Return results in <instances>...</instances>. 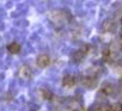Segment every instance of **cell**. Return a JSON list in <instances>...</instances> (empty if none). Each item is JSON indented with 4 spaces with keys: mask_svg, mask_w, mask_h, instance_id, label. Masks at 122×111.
I'll use <instances>...</instances> for the list:
<instances>
[{
    "mask_svg": "<svg viewBox=\"0 0 122 111\" xmlns=\"http://www.w3.org/2000/svg\"><path fill=\"white\" fill-rule=\"evenodd\" d=\"M102 92H103L104 94H111V93L114 92V87H112V85H110V84H107L105 86H103V88H102Z\"/></svg>",
    "mask_w": 122,
    "mask_h": 111,
    "instance_id": "8",
    "label": "cell"
},
{
    "mask_svg": "<svg viewBox=\"0 0 122 111\" xmlns=\"http://www.w3.org/2000/svg\"><path fill=\"white\" fill-rule=\"evenodd\" d=\"M86 51H87L86 47H85V48H81V49H79L78 51H76V53L73 54V60H74L76 62H79V61H81V60L84 59V56H85Z\"/></svg>",
    "mask_w": 122,
    "mask_h": 111,
    "instance_id": "4",
    "label": "cell"
},
{
    "mask_svg": "<svg viewBox=\"0 0 122 111\" xmlns=\"http://www.w3.org/2000/svg\"><path fill=\"white\" fill-rule=\"evenodd\" d=\"M42 96H43V98L47 99V100L51 99V97H53V94H51V92H50L49 90H43V91H42Z\"/></svg>",
    "mask_w": 122,
    "mask_h": 111,
    "instance_id": "9",
    "label": "cell"
},
{
    "mask_svg": "<svg viewBox=\"0 0 122 111\" xmlns=\"http://www.w3.org/2000/svg\"><path fill=\"white\" fill-rule=\"evenodd\" d=\"M121 36H122V31H121Z\"/></svg>",
    "mask_w": 122,
    "mask_h": 111,
    "instance_id": "11",
    "label": "cell"
},
{
    "mask_svg": "<svg viewBox=\"0 0 122 111\" xmlns=\"http://www.w3.org/2000/svg\"><path fill=\"white\" fill-rule=\"evenodd\" d=\"M36 63H37V66H38V67H41V68H44V67H47V66L50 63V59H49V56H48V55H46V54H42V55H40V56L37 58V61H36Z\"/></svg>",
    "mask_w": 122,
    "mask_h": 111,
    "instance_id": "3",
    "label": "cell"
},
{
    "mask_svg": "<svg viewBox=\"0 0 122 111\" xmlns=\"http://www.w3.org/2000/svg\"><path fill=\"white\" fill-rule=\"evenodd\" d=\"M48 17H49L50 22L56 24L57 26L62 25L65 23V20H66V14L62 11H53V12H50L48 14Z\"/></svg>",
    "mask_w": 122,
    "mask_h": 111,
    "instance_id": "1",
    "label": "cell"
},
{
    "mask_svg": "<svg viewBox=\"0 0 122 111\" xmlns=\"http://www.w3.org/2000/svg\"><path fill=\"white\" fill-rule=\"evenodd\" d=\"M112 26H114V24H112V22L110 19L104 20V23H103V30L104 31H110L112 29Z\"/></svg>",
    "mask_w": 122,
    "mask_h": 111,
    "instance_id": "7",
    "label": "cell"
},
{
    "mask_svg": "<svg viewBox=\"0 0 122 111\" xmlns=\"http://www.w3.org/2000/svg\"><path fill=\"white\" fill-rule=\"evenodd\" d=\"M62 85H64L65 87H72V86H74V85H76V78L72 77V75H66V77H64V79H62Z\"/></svg>",
    "mask_w": 122,
    "mask_h": 111,
    "instance_id": "5",
    "label": "cell"
},
{
    "mask_svg": "<svg viewBox=\"0 0 122 111\" xmlns=\"http://www.w3.org/2000/svg\"><path fill=\"white\" fill-rule=\"evenodd\" d=\"M31 75H32V72H31L30 67L26 66V65L22 66L19 68V71H18V77L20 79H23V80H29L31 78Z\"/></svg>",
    "mask_w": 122,
    "mask_h": 111,
    "instance_id": "2",
    "label": "cell"
},
{
    "mask_svg": "<svg viewBox=\"0 0 122 111\" xmlns=\"http://www.w3.org/2000/svg\"><path fill=\"white\" fill-rule=\"evenodd\" d=\"M7 50H9V53H11V54H18L19 50H20V45H19L18 43L13 42V43H11V44L7 47Z\"/></svg>",
    "mask_w": 122,
    "mask_h": 111,
    "instance_id": "6",
    "label": "cell"
},
{
    "mask_svg": "<svg viewBox=\"0 0 122 111\" xmlns=\"http://www.w3.org/2000/svg\"><path fill=\"white\" fill-rule=\"evenodd\" d=\"M111 111H122V104L121 103H115L114 105L110 106Z\"/></svg>",
    "mask_w": 122,
    "mask_h": 111,
    "instance_id": "10",
    "label": "cell"
}]
</instances>
